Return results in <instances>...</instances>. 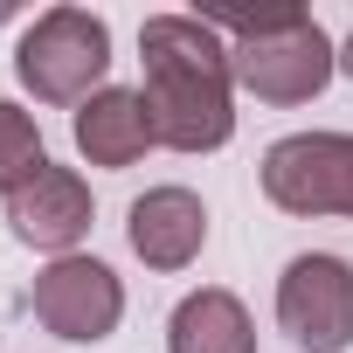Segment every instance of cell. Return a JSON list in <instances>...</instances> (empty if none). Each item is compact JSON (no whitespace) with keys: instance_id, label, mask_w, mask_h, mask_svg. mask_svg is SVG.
<instances>
[{"instance_id":"9","label":"cell","mask_w":353,"mask_h":353,"mask_svg":"<svg viewBox=\"0 0 353 353\" xmlns=\"http://www.w3.org/2000/svg\"><path fill=\"white\" fill-rule=\"evenodd\" d=\"M70 132H77V152L90 166H132V159H145V145H159L152 118H145V97L125 90V83H104L97 97H83Z\"/></svg>"},{"instance_id":"4","label":"cell","mask_w":353,"mask_h":353,"mask_svg":"<svg viewBox=\"0 0 353 353\" xmlns=\"http://www.w3.org/2000/svg\"><path fill=\"white\" fill-rule=\"evenodd\" d=\"M263 194L284 215L353 222V132H291L263 152Z\"/></svg>"},{"instance_id":"10","label":"cell","mask_w":353,"mask_h":353,"mask_svg":"<svg viewBox=\"0 0 353 353\" xmlns=\"http://www.w3.org/2000/svg\"><path fill=\"white\" fill-rule=\"evenodd\" d=\"M166 353H256V325L250 305L222 284H201L173 305L166 319Z\"/></svg>"},{"instance_id":"7","label":"cell","mask_w":353,"mask_h":353,"mask_svg":"<svg viewBox=\"0 0 353 353\" xmlns=\"http://www.w3.org/2000/svg\"><path fill=\"white\" fill-rule=\"evenodd\" d=\"M8 229L28 243V250H49V256H77V243L90 236V188L83 173L70 166H42L35 181H21L8 194Z\"/></svg>"},{"instance_id":"2","label":"cell","mask_w":353,"mask_h":353,"mask_svg":"<svg viewBox=\"0 0 353 353\" xmlns=\"http://www.w3.org/2000/svg\"><path fill=\"white\" fill-rule=\"evenodd\" d=\"M229 42V77L263 97V104H312L332 70H339V49L332 35L305 14V8H263V14H208Z\"/></svg>"},{"instance_id":"12","label":"cell","mask_w":353,"mask_h":353,"mask_svg":"<svg viewBox=\"0 0 353 353\" xmlns=\"http://www.w3.org/2000/svg\"><path fill=\"white\" fill-rule=\"evenodd\" d=\"M339 70H346V77H353V35H346V49H339Z\"/></svg>"},{"instance_id":"5","label":"cell","mask_w":353,"mask_h":353,"mask_svg":"<svg viewBox=\"0 0 353 353\" xmlns=\"http://www.w3.org/2000/svg\"><path fill=\"white\" fill-rule=\"evenodd\" d=\"M277 325L298 353H346L353 346V263L346 256H291L277 277Z\"/></svg>"},{"instance_id":"8","label":"cell","mask_w":353,"mask_h":353,"mask_svg":"<svg viewBox=\"0 0 353 353\" xmlns=\"http://www.w3.org/2000/svg\"><path fill=\"white\" fill-rule=\"evenodd\" d=\"M125 236L145 270H188L208 250V201L194 188H145L125 215Z\"/></svg>"},{"instance_id":"3","label":"cell","mask_w":353,"mask_h":353,"mask_svg":"<svg viewBox=\"0 0 353 353\" xmlns=\"http://www.w3.org/2000/svg\"><path fill=\"white\" fill-rule=\"evenodd\" d=\"M104 70H111V28L90 8H49L14 42V77L42 104H83V97H97Z\"/></svg>"},{"instance_id":"1","label":"cell","mask_w":353,"mask_h":353,"mask_svg":"<svg viewBox=\"0 0 353 353\" xmlns=\"http://www.w3.org/2000/svg\"><path fill=\"white\" fill-rule=\"evenodd\" d=\"M145 56V118L152 139L173 152H215L236 139V77H229V42L208 14H152L139 28Z\"/></svg>"},{"instance_id":"11","label":"cell","mask_w":353,"mask_h":353,"mask_svg":"<svg viewBox=\"0 0 353 353\" xmlns=\"http://www.w3.org/2000/svg\"><path fill=\"white\" fill-rule=\"evenodd\" d=\"M42 166H49V152H42L35 118H28L21 104H8V97H0V194H14L21 181H35Z\"/></svg>"},{"instance_id":"6","label":"cell","mask_w":353,"mask_h":353,"mask_svg":"<svg viewBox=\"0 0 353 353\" xmlns=\"http://www.w3.org/2000/svg\"><path fill=\"white\" fill-rule=\"evenodd\" d=\"M28 312L42 319V332H56L70 346H97L125 319V284L97 256H49V270L28 291Z\"/></svg>"}]
</instances>
